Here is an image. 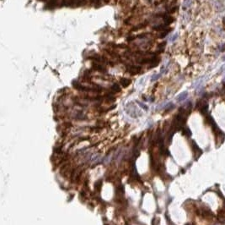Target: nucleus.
Segmentation results:
<instances>
[{"label": "nucleus", "mask_w": 225, "mask_h": 225, "mask_svg": "<svg viewBox=\"0 0 225 225\" xmlns=\"http://www.w3.org/2000/svg\"><path fill=\"white\" fill-rule=\"evenodd\" d=\"M126 71L129 74L132 75H139L141 72L142 71V67L137 65H132V64H129V65L127 66V70Z\"/></svg>", "instance_id": "f257e3e1"}, {"label": "nucleus", "mask_w": 225, "mask_h": 225, "mask_svg": "<svg viewBox=\"0 0 225 225\" xmlns=\"http://www.w3.org/2000/svg\"><path fill=\"white\" fill-rule=\"evenodd\" d=\"M72 84H73V87H74L76 90H78V91H93V87L84 86V85H81V84L79 83V81H77V80H73Z\"/></svg>", "instance_id": "f03ea898"}, {"label": "nucleus", "mask_w": 225, "mask_h": 225, "mask_svg": "<svg viewBox=\"0 0 225 225\" xmlns=\"http://www.w3.org/2000/svg\"><path fill=\"white\" fill-rule=\"evenodd\" d=\"M92 69L94 70H96V71H99V72H101V73H106V67H105L103 64H100V63L98 62H94L92 64Z\"/></svg>", "instance_id": "7ed1b4c3"}, {"label": "nucleus", "mask_w": 225, "mask_h": 225, "mask_svg": "<svg viewBox=\"0 0 225 225\" xmlns=\"http://www.w3.org/2000/svg\"><path fill=\"white\" fill-rule=\"evenodd\" d=\"M120 83H121V85L122 87L127 88L128 87V85H131L132 80L131 79H128V78H121L120 80Z\"/></svg>", "instance_id": "20e7f679"}, {"label": "nucleus", "mask_w": 225, "mask_h": 225, "mask_svg": "<svg viewBox=\"0 0 225 225\" xmlns=\"http://www.w3.org/2000/svg\"><path fill=\"white\" fill-rule=\"evenodd\" d=\"M163 18V21H164V25H170V24H172L175 21V19H174L172 16L168 15V14H164Z\"/></svg>", "instance_id": "39448f33"}, {"label": "nucleus", "mask_w": 225, "mask_h": 225, "mask_svg": "<svg viewBox=\"0 0 225 225\" xmlns=\"http://www.w3.org/2000/svg\"><path fill=\"white\" fill-rule=\"evenodd\" d=\"M154 31H171V29H168L166 25H158L153 27Z\"/></svg>", "instance_id": "423d86ee"}, {"label": "nucleus", "mask_w": 225, "mask_h": 225, "mask_svg": "<svg viewBox=\"0 0 225 225\" xmlns=\"http://www.w3.org/2000/svg\"><path fill=\"white\" fill-rule=\"evenodd\" d=\"M110 90H111V91L113 93H118V92H120V91H121V88L120 87V85H118L117 83H115L111 85Z\"/></svg>", "instance_id": "0eeeda50"}, {"label": "nucleus", "mask_w": 225, "mask_h": 225, "mask_svg": "<svg viewBox=\"0 0 225 225\" xmlns=\"http://www.w3.org/2000/svg\"><path fill=\"white\" fill-rule=\"evenodd\" d=\"M57 4V0H49L48 4H46V9H52L56 7Z\"/></svg>", "instance_id": "6e6552de"}, {"label": "nucleus", "mask_w": 225, "mask_h": 225, "mask_svg": "<svg viewBox=\"0 0 225 225\" xmlns=\"http://www.w3.org/2000/svg\"><path fill=\"white\" fill-rule=\"evenodd\" d=\"M187 96H188V93H187V91H184V92H182V93L180 94L178 97H176V100L178 102H182L184 101L185 98L187 97Z\"/></svg>", "instance_id": "1a4fd4ad"}, {"label": "nucleus", "mask_w": 225, "mask_h": 225, "mask_svg": "<svg viewBox=\"0 0 225 225\" xmlns=\"http://www.w3.org/2000/svg\"><path fill=\"white\" fill-rule=\"evenodd\" d=\"M147 25H148V22H144V23L140 24V25H137V26H135L134 28H132V31H138V30L142 29V28L146 27Z\"/></svg>", "instance_id": "9d476101"}, {"label": "nucleus", "mask_w": 225, "mask_h": 225, "mask_svg": "<svg viewBox=\"0 0 225 225\" xmlns=\"http://www.w3.org/2000/svg\"><path fill=\"white\" fill-rule=\"evenodd\" d=\"M165 45H166L165 42H163L160 43V44L159 45V47H158V52H163V50H164V47H165Z\"/></svg>", "instance_id": "9b49d317"}, {"label": "nucleus", "mask_w": 225, "mask_h": 225, "mask_svg": "<svg viewBox=\"0 0 225 225\" xmlns=\"http://www.w3.org/2000/svg\"><path fill=\"white\" fill-rule=\"evenodd\" d=\"M160 77H161V74H154V75L151 77V81H155V80H158Z\"/></svg>", "instance_id": "f8f14e48"}, {"label": "nucleus", "mask_w": 225, "mask_h": 225, "mask_svg": "<svg viewBox=\"0 0 225 225\" xmlns=\"http://www.w3.org/2000/svg\"><path fill=\"white\" fill-rule=\"evenodd\" d=\"M106 99H107V101L109 102H113L115 100V97H114V96H112V94H108V95L106 96Z\"/></svg>", "instance_id": "ddd939ff"}, {"label": "nucleus", "mask_w": 225, "mask_h": 225, "mask_svg": "<svg viewBox=\"0 0 225 225\" xmlns=\"http://www.w3.org/2000/svg\"><path fill=\"white\" fill-rule=\"evenodd\" d=\"M169 31H162L161 33H160V35L159 36V38H163V37H165L166 36H167V34H168V32Z\"/></svg>", "instance_id": "4468645a"}, {"label": "nucleus", "mask_w": 225, "mask_h": 225, "mask_svg": "<svg viewBox=\"0 0 225 225\" xmlns=\"http://www.w3.org/2000/svg\"><path fill=\"white\" fill-rule=\"evenodd\" d=\"M135 39H136V37H135V36H130V37H128L127 38V41L132 42V41H133V40H135Z\"/></svg>", "instance_id": "2eb2a0df"}, {"label": "nucleus", "mask_w": 225, "mask_h": 225, "mask_svg": "<svg viewBox=\"0 0 225 225\" xmlns=\"http://www.w3.org/2000/svg\"><path fill=\"white\" fill-rule=\"evenodd\" d=\"M100 1H101V0H90V3L91 4H95V5H97V4H100Z\"/></svg>", "instance_id": "dca6fc26"}, {"label": "nucleus", "mask_w": 225, "mask_h": 225, "mask_svg": "<svg viewBox=\"0 0 225 225\" xmlns=\"http://www.w3.org/2000/svg\"><path fill=\"white\" fill-rule=\"evenodd\" d=\"M177 9H178V7H176V6H175V7H173V8L171 9H169V13H171V14H172V13H175V12L176 11Z\"/></svg>", "instance_id": "f3484780"}, {"label": "nucleus", "mask_w": 225, "mask_h": 225, "mask_svg": "<svg viewBox=\"0 0 225 225\" xmlns=\"http://www.w3.org/2000/svg\"><path fill=\"white\" fill-rule=\"evenodd\" d=\"M219 50L221 51V52H225V43H223V44L220 46Z\"/></svg>", "instance_id": "a211bd4d"}, {"label": "nucleus", "mask_w": 225, "mask_h": 225, "mask_svg": "<svg viewBox=\"0 0 225 225\" xmlns=\"http://www.w3.org/2000/svg\"><path fill=\"white\" fill-rule=\"evenodd\" d=\"M190 3H191L190 0H185V7H188V6L190 4Z\"/></svg>", "instance_id": "6ab92c4d"}, {"label": "nucleus", "mask_w": 225, "mask_h": 225, "mask_svg": "<svg viewBox=\"0 0 225 225\" xmlns=\"http://www.w3.org/2000/svg\"><path fill=\"white\" fill-rule=\"evenodd\" d=\"M177 37H178V34H175V36H173V37H171V39H170V42H172L175 41V39H176Z\"/></svg>", "instance_id": "aec40b11"}, {"label": "nucleus", "mask_w": 225, "mask_h": 225, "mask_svg": "<svg viewBox=\"0 0 225 225\" xmlns=\"http://www.w3.org/2000/svg\"><path fill=\"white\" fill-rule=\"evenodd\" d=\"M223 25H225V18H223Z\"/></svg>", "instance_id": "412c9836"}, {"label": "nucleus", "mask_w": 225, "mask_h": 225, "mask_svg": "<svg viewBox=\"0 0 225 225\" xmlns=\"http://www.w3.org/2000/svg\"><path fill=\"white\" fill-rule=\"evenodd\" d=\"M223 61H225V55L223 57Z\"/></svg>", "instance_id": "4be33fe9"}, {"label": "nucleus", "mask_w": 225, "mask_h": 225, "mask_svg": "<svg viewBox=\"0 0 225 225\" xmlns=\"http://www.w3.org/2000/svg\"><path fill=\"white\" fill-rule=\"evenodd\" d=\"M40 1H45V0H40Z\"/></svg>", "instance_id": "5701e85b"}]
</instances>
